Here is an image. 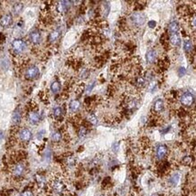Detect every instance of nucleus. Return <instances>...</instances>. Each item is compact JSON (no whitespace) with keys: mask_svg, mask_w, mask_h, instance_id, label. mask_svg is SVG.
Listing matches in <instances>:
<instances>
[{"mask_svg":"<svg viewBox=\"0 0 196 196\" xmlns=\"http://www.w3.org/2000/svg\"><path fill=\"white\" fill-rule=\"evenodd\" d=\"M95 85H96V82H93V83H92V85H89V87L87 88V92H90V91H92L93 88L95 87Z\"/></svg>","mask_w":196,"mask_h":196,"instance_id":"obj_35","label":"nucleus"},{"mask_svg":"<svg viewBox=\"0 0 196 196\" xmlns=\"http://www.w3.org/2000/svg\"><path fill=\"white\" fill-rule=\"evenodd\" d=\"M18 135H19V138H20V140L24 142V143L29 142V141L32 139V138H33V134H32V132L30 131V129L25 128V127H23V128L19 130Z\"/></svg>","mask_w":196,"mask_h":196,"instance_id":"obj_7","label":"nucleus"},{"mask_svg":"<svg viewBox=\"0 0 196 196\" xmlns=\"http://www.w3.org/2000/svg\"><path fill=\"white\" fill-rule=\"evenodd\" d=\"M35 181H36L37 185H39L40 187H42V188L46 185V179L41 173H36L35 174Z\"/></svg>","mask_w":196,"mask_h":196,"instance_id":"obj_18","label":"nucleus"},{"mask_svg":"<svg viewBox=\"0 0 196 196\" xmlns=\"http://www.w3.org/2000/svg\"><path fill=\"white\" fill-rule=\"evenodd\" d=\"M40 74V70L37 66L35 65H31L29 66L27 69L25 70V72H24V77L25 79L27 80H35L36 78H38Z\"/></svg>","mask_w":196,"mask_h":196,"instance_id":"obj_1","label":"nucleus"},{"mask_svg":"<svg viewBox=\"0 0 196 196\" xmlns=\"http://www.w3.org/2000/svg\"><path fill=\"white\" fill-rule=\"evenodd\" d=\"M154 109L156 112L160 113L162 110L164 109V101L161 99H158L157 100H156V102L154 103Z\"/></svg>","mask_w":196,"mask_h":196,"instance_id":"obj_22","label":"nucleus"},{"mask_svg":"<svg viewBox=\"0 0 196 196\" xmlns=\"http://www.w3.org/2000/svg\"><path fill=\"white\" fill-rule=\"evenodd\" d=\"M177 72H178V75L180 77H183V76H185V74L186 73V69L185 67H180L178 69V70H177Z\"/></svg>","mask_w":196,"mask_h":196,"instance_id":"obj_32","label":"nucleus"},{"mask_svg":"<svg viewBox=\"0 0 196 196\" xmlns=\"http://www.w3.org/2000/svg\"><path fill=\"white\" fill-rule=\"evenodd\" d=\"M88 121H89L92 125H96V124L98 123V118H97V117L95 115L91 114L90 117H89V118H88Z\"/></svg>","mask_w":196,"mask_h":196,"instance_id":"obj_29","label":"nucleus"},{"mask_svg":"<svg viewBox=\"0 0 196 196\" xmlns=\"http://www.w3.org/2000/svg\"><path fill=\"white\" fill-rule=\"evenodd\" d=\"M67 196H69V195H67Z\"/></svg>","mask_w":196,"mask_h":196,"instance_id":"obj_39","label":"nucleus"},{"mask_svg":"<svg viewBox=\"0 0 196 196\" xmlns=\"http://www.w3.org/2000/svg\"><path fill=\"white\" fill-rule=\"evenodd\" d=\"M168 29H169V32L171 33V35L177 34L178 31H179V23H178L177 21H173V22H171V23H169Z\"/></svg>","mask_w":196,"mask_h":196,"instance_id":"obj_21","label":"nucleus"},{"mask_svg":"<svg viewBox=\"0 0 196 196\" xmlns=\"http://www.w3.org/2000/svg\"><path fill=\"white\" fill-rule=\"evenodd\" d=\"M29 38L30 41L34 44V45H39L41 43L42 40V35H41V32L38 29H34L33 31L30 32L29 34Z\"/></svg>","mask_w":196,"mask_h":196,"instance_id":"obj_8","label":"nucleus"},{"mask_svg":"<svg viewBox=\"0 0 196 196\" xmlns=\"http://www.w3.org/2000/svg\"><path fill=\"white\" fill-rule=\"evenodd\" d=\"M169 42L174 45V46H180L181 45V38L178 35V34H173V35H170L169 37Z\"/></svg>","mask_w":196,"mask_h":196,"instance_id":"obj_15","label":"nucleus"},{"mask_svg":"<svg viewBox=\"0 0 196 196\" xmlns=\"http://www.w3.org/2000/svg\"><path fill=\"white\" fill-rule=\"evenodd\" d=\"M148 26H149L150 28H155L156 26V22L154 21V20H150L149 22H148Z\"/></svg>","mask_w":196,"mask_h":196,"instance_id":"obj_34","label":"nucleus"},{"mask_svg":"<svg viewBox=\"0 0 196 196\" xmlns=\"http://www.w3.org/2000/svg\"><path fill=\"white\" fill-rule=\"evenodd\" d=\"M62 114H63V109L62 107H56L54 109H53V117L54 118L56 119H59L62 117Z\"/></svg>","mask_w":196,"mask_h":196,"instance_id":"obj_25","label":"nucleus"},{"mask_svg":"<svg viewBox=\"0 0 196 196\" xmlns=\"http://www.w3.org/2000/svg\"><path fill=\"white\" fill-rule=\"evenodd\" d=\"M60 91H61V83L57 81H53L51 84V92L56 94V93L60 92Z\"/></svg>","mask_w":196,"mask_h":196,"instance_id":"obj_24","label":"nucleus"},{"mask_svg":"<svg viewBox=\"0 0 196 196\" xmlns=\"http://www.w3.org/2000/svg\"><path fill=\"white\" fill-rule=\"evenodd\" d=\"M179 180H180V174L178 173H173L170 177H169V185H172V186H176L179 183Z\"/></svg>","mask_w":196,"mask_h":196,"instance_id":"obj_20","label":"nucleus"},{"mask_svg":"<svg viewBox=\"0 0 196 196\" xmlns=\"http://www.w3.org/2000/svg\"><path fill=\"white\" fill-rule=\"evenodd\" d=\"M156 58H157V53H156V51L154 50V49L149 50V51L147 53V54H146V60H147V62L148 63H150V64L154 63V62L156 61Z\"/></svg>","mask_w":196,"mask_h":196,"instance_id":"obj_12","label":"nucleus"},{"mask_svg":"<svg viewBox=\"0 0 196 196\" xmlns=\"http://www.w3.org/2000/svg\"><path fill=\"white\" fill-rule=\"evenodd\" d=\"M60 36H61V31L60 30H53V31H52L50 33V35H49V37H48L49 42L50 43H55L58 39L60 38Z\"/></svg>","mask_w":196,"mask_h":196,"instance_id":"obj_16","label":"nucleus"},{"mask_svg":"<svg viewBox=\"0 0 196 196\" xmlns=\"http://www.w3.org/2000/svg\"><path fill=\"white\" fill-rule=\"evenodd\" d=\"M25 172V165L23 164V162H18L16 163L13 169H12V173H13V176L15 178H20L23 175V173Z\"/></svg>","mask_w":196,"mask_h":196,"instance_id":"obj_3","label":"nucleus"},{"mask_svg":"<svg viewBox=\"0 0 196 196\" xmlns=\"http://www.w3.org/2000/svg\"><path fill=\"white\" fill-rule=\"evenodd\" d=\"M180 101H181V104L185 107H191L195 101L194 95L193 93L188 92H185L181 96Z\"/></svg>","mask_w":196,"mask_h":196,"instance_id":"obj_2","label":"nucleus"},{"mask_svg":"<svg viewBox=\"0 0 196 196\" xmlns=\"http://www.w3.org/2000/svg\"><path fill=\"white\" fill-rule=\"evenodd\" d=\"M52 188L56 194H63L66 191V186L63 184V182L59 178H55L52 181Z\"/></svg>","mask_w":196,"mask_h":196,"instance_id":"obj_4","label":"nucleus"},{"mask_svg":"<svg viewBox=\"0 0 196 196\" xmlns=\"http://www.w3.org/2000/svg\"><path fill=\"white\" fill-rule=\"evenodd\" d=\"M12 48L16 53H23L26 48V43L23 39H15L12 42Z\"/></svg>","mask_w":196,"mask_h":196,"instance_id":"obj_6","label":"nucleus"},{"mask_svg":"<svg viewBox=\"0 0 196 196\" xmlns=\"http://www.w3.org/2000/svg\"><path fill=\"white\" fill-rule=\"evenodd\" d=\"M99 196H105L104 194H101V195H99Z\"/></svg>","mask_w":196,"mask_h":196,"instance_id":"obj_38","label":"nucleus"},{"mask_svg":"<svg viewBox=\"0 0 196 196\" xmlns=\"http://www.w3.org/2000/svg\"><path fill=\"white\" fill-rule=\"evenodd\" d=\"M151 196H160V195H159L158 194H152Z\"/></svg>","mask_w":196,"mask_h":196,"instance_id":"obj_37","label":"nucleus"},{"mask_svg":"<svg viewBox=\"0 0 196 196\" xmlns=\"http://www.w3.org/2000/svg\"><path fill=\"white\" fill-rule=\"evenodd\" d=\"M70 1H61L59 2L57 5V11L59 13H65L68 11V9L70 6Z\"/></svg>","mask_w":196,"mask_h":196,"instance_id":"obj_13","label":"nucleus"},{"mask_svg":"<svg viewBox=\"0 0 196 196\" xmlns=\"http://www.w3.org/2000/svg\"><path fill=\"white\" fill-rule=\"evenodd\" d=\"M4 137H5V135H4V132H3L2 130H0V139H3L4 138Z\"/></svg>","mask_w":196,"mask_h":196,"instance_id":"obj_36","label":"nucleus"},{"mask_svg":"<svg viewBox=\"0 0 196 196\" xmlns=\"http://www.w3.org/2000/svg\"><path fill=\"white\" fill-rule=\"evenodd\" d=\"M87 133H88V130H87V128L86 127H81L79 128V132H78V135H79V137L82 138H84V137H86V135H87Z\"/></svg>","mask_w":196,"mask_h":196,"instance_id":"obj_27","label":"nucleus"},{"mask_svg":"<svg viewBox=\"0 0 196 196\" xmlns=\"http://www.w3.org/2000/svg\"><path fill=\"white\" fill-rule=\"evenodd\" d=\"M28 120L32 125H36L41 121V115L36 110H31L28 113Z\"/></svg>","mask_w":196,"mask_h":196,"instance_id":"obj_9","label":"nucleus"},{"mask_svg":"<svg viewBox=\"0 0 196 196\" xmlns=\"http://www.w3.org/2000/svg\"><path fill=\"white\" fill-rule=\"evenodd\" d=\"M23 5L22 3H20V2H17V3H15L14 6H13V8H12V10L14 12V14L15 15H19L21 12L23 11Z\"/></svg>","mask_w":196,"mask_h":196,"instance_id":"obj_23","label":"nucleus"},{"mask_svg":"<svg viewBox=\"0 0 196 196\" xmlns=\"http://www.w3.org/2000/svg\"><path fill=\"white\" fill-rule=\"evenodd\" d=\"M136 84L138 87H144L146 84V81L143 77H138V78H136Z\"/></svg>","mask_w":196,"mask_h":196,"instance_id":"obj_28","label":"nucleus"},{"mask_svg":"<svg viewBox=\"0 0 196 196\" xmlns=\"http://www.w3.org/2000/svg\"><path fill=\"white\" fill-rule=\"evenodd\" d=\"M168 152V148L165 145H159L156 147V157L157 159L162 160L165 157V156L167 155Z\"/></svg>","mask_w":196,"mask_h":196,"instance_id":"obj_11","label":"nucleus"},{"mask_svg":"<svg viewBox=\"0 0 196 196\" xmlns=\"http://www.w3.org/2000/svg\"><path fill=\"white\" fill-rule=\"evenodd\" d=\"M111 148H112V151H113L114 153H117V151L119 149V143H118V142L113 143L112 146H111Z\"/></svg>","mask_w":196,"mask_h":196,"instance_id":"obj_31","label":"nucleus"},{"mask_svg":"<svg viewBox=\"0 0 196 196\" xmlns=\"http://www.w3.org/2000/svg\"><path fill=\"white\" fill-rule=\"evenodd\" d=\"M62 139V134L60 130H55L52 133L51 135V140L53 142V143H59L61 142Z\"/></svg>","mask_w":196,"mask_h":196,"instance_id":"obj_17","label":"nucleus"},{"mask_svg":"<svg viewBox=\"0 0 196 196\" xmlns=\"http://www.w3.org/2000/svg\"><path fill=\"white\" fill-rule=\"evenodd\" d=\"M21 119H22V113H21V111L19 109H15V112L13 113V116H12V122L15 125H18L21 122Z\"/></svg>","mask_w":196,"mask_h":196,"instance_id":"obj_14","label":"nucleus"},{"mask_svg":"<svg viewBox=\"0 0 196 196\" xmlns=\"http://www.w3.org/2000/svg\"><path fill=\"white\" fill-rule=\"evenodd\" d=\"M45 130H40L38 133H37V139L38 140H42L43 139V138L45 137Z\"/></svg>","mask_w":196,"mask_h":196,"instance_id":"obj_33","label":"nucleus"},{"mask_svg":"<svg viewBox=\"0 0 196 196\" xmlns=\"http://www.w3.org/2000/svg\"><path fill=\"white\" fill-rule=\"evenodd\" d=\"M131 20L136 26H141L146 22V16L142 12H135L131 15Z\"/></svg>","mask_w":196,"mask_h":196,"instance_id":"obj_5","label":"nucleus"},{"mask_svg":"<svg viewBox=\"0 0 196 196\" xmlns=\"http://www.w3.org/2000/svg\"><path fill=\"white\" fill-rule=\"evenodd\" d=\"M20 196H35V194H34L33 191L27 189V190H24L23 192H22Z\"/></svg>","mask_w":196,"mask_h":196,"instance_id":"obj_30","label":"nucleus"},{"mask_svg":"<svg viewBox=\"0 0 196 196\" xmlns=\"http://www.w3.org/2000/svg\"><path fill=\"white\" fill-rule=\"evenodd\" d=\"M193 48H194V45L192 44V42L190 40H185V43H184V50L186 53H190L193 51Z\"/></svg>","mask_w":196,"mask_h":196,"instance_id":"obj_26","label":"nucleus"},{"mask_svg":"<svg viewBox=\"0 0 196 196\" xmlns=\"http://www.w3.org/2000/svg\"><path fill=\"white\" fill-rule=\"evenodd\" d=\"M81 108V102L78 100H73L69 104V109L71 112H76Z\"/></svg>","mask_w":196,"mask_h":196,"instance_id":"obj_19","label":"nucleus"},{"mask_svg":"<svg viewBox=\"0 0 196 196\" xmlns=\"http://www.w3.org/2000/svg\"><path fill=\"white\" fill-rule=\"evenodd\" d=\"M12 23H13V16H12L11 14H6L0 19V25L2 27H5V28L10 26Z\"/></svg>","mask_w":196,"mask_h":196,"instance_id":"obj_10","label":"nucleus"}]
</instances>
